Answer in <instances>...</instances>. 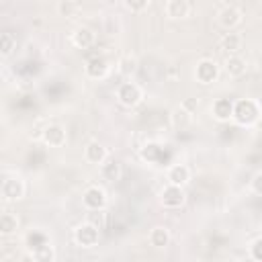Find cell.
Listing matches in <instances>:
<instances>
[{
    "instance_id": "6da1fadb",
    "label": "cell",
    "mask_w": 262,
    "mask_h": 262,
    "mask_svg": "<svg viewBox=\"0 0 262 262\" xmlns=\"http://www.w3.org/2000/svg\"><path fill=\"white\" fill-rule=\"evenodd\" d=\"M27 194V182L20 176H8L0 184V196L4 203H16Z\"/></svg>"
},
{
    "instance_id": "7a4b0ae2",
    "label": "cell",
    "mask_w": 262,
    "mask_h": 262,
    "mask_svg": "<svg viewBox=\"0 0 262 262\" xmlns=\"http://www.w3.org/2000/svg\"><path fill=\"white\" fill-rule=\"evenodd\" d=\"M72 237H74V242H76L80 248H94V246H98V242H100V229H98L96 225L84 221V223H80V225L74 229Z\"/></svg>"
},
{
    "instance_id": "3957f363",
    "label": "cell",
    "mask_w": 262,
    "mask_h": 262,
    "mask_svg": "<svg viewBox=\"0 0 262 262\" xmlns=\"http://www.w3.org/2000/svg\"><path fill=\"white\" fill-rule=\"evenodd\" d=\"M141 98H143V90L135 82H123V84H119V88H117V100H119L121 106L133 108V106H137L141 102Z\"/></svg>"
},
{
    "instance_id": "277c9868",
    "label": "cell",
    "mask_w": 262,
    "mask_h": 262,
    "mask_svg": "<svg viewBox=\"0 0 262 262\" xmlns=\"http://www.w3.org/2000/svg\"><path fill=\"white\" fill-rule=\"evenodd\" d=\"M258 117H260V108H258V102L256 100L246 98V100H237L235 102V106H233V119L239 125H252Z\"/></svg>"
},
{
    "instance_id": "5b68a950",
    "label": "cell",
    "mask_w": 262,
    "mask_h": 262,
    "mask_svg": "<svg viewBox=\"0 0 262 262\" xmlns=\"http://www.w3.org/2000/svg\"><path fill=\"white\" fill-rule=\"evenodd\" d=\"M242 20H244V12L235 4H223L217 12V23L227 31H233L235 27H239Z\"/></svg>"
},
{
    "instance_id": "8992f818",
    "label": "cell",
    "mask_w": 262,
    "mask_h": 262,
    "mask_svg": "<svg viewBox=\"0 0 262 262\" xmlns=\"http://www.w3.org/2000/svg\"><path fill=\"white\" fill-rule=\"evenodd\" d=\"M41 141H43L47 147H63L66 141H68L66 127L59 125V123H49V125H45V129L41 131Z\"/></svg>"
},
{
    "instance_id": "52a82bcc",
    "label": "cell",
    "mask_w": 262,
    "mask_h": 262,
    "mask_svg": "<svg viewBox=\"0 0 262 262\" xmlns=\"http://www.w3.org/2000/svg\"><path fill=\"white\" fill-rule=\"evenodd\" d=\"M194 78H196V82L203 84V86L213 84V82L219 78V66H217L213 59L205 57V59L196 61V66H194Z\"/></svg>"
},
{
    "instance_id": "ba28073f",
    "label": "cell",
    "mask_w": 262,
    "mask_h": 262,
    "mask_svg": "<svg viewBox=\"0 0 262 262\" xmlns=\"http://www.w3.org/2000/svg\"><path fill=\"white\" fill-rule=\"evenodd\" d=\"M160 203H162L164 209H180V207L186 203V192H184V188H180V186L168 184V186H164L162 192H160Z\"/></svg>"
},
{
    "instance_id": "9c48e42d",
    "label": "cell",
    "mask_w": 262,
    "mask_h": 262,
    "mask_svg": "<svg viewBox=\"0 0 262 262\" xmlns=\"http://www.w3.org/2000/svg\"><path fill=\"white\" fill-rule=\"evenodd\" d=\"M82 205L86 211H100L106 205V192L100 186H88L82 194Z\"/></svg>"
},
{
    "instance_id": "30bf717a",
    "label": "cell",
    "mask_w": 262,
    "mask_h": 262,
    "mask_svg": "<svg viewBox=\"0 0 262 262\" xmlns=\"http://www.w3.org/2000/svg\"><path fill=\"white\" fill-rule=\"evenodd\" d=\"M84 160H86L88 164H92V166H102V164L108 160V151H106V147H104L100 141L92 139V141H88L86 147H84Z\"/></svg>"
},
{
    "instance_id": "8fae6325",
    "label": "cell",
    "mask_w": 262,
    "mask_h": 262,
    "mask_svg": "<svg viewBox=\"0 0 262 262\" xmlns=\"http://www.w3.org/2000/svg\"><path fill=\"white\" fill-rule=\"evenodd\" d=\"M192 10V4L188 0H168L164 4V14L172 20H182L190 14Z\"/></svg>"
},
{
    "instance_id": "7c38bea8",
    "label": "cell",
    "mask_w": 262,
    "mask_h": 262,
    "mask_svg": "<svg viewBox=\"0 0 262 262\" xmlns=\"http://www.w3.org/2000/svg\"><path fill=\"white\" fill-rule=\"evenodd\" d=\"M166 180H168V184H172V186L184 188V186L190 182V168H188L186 164H174V166L168 168Z\"/></svg>"
},
{
    "instance_id": "4fadbf2b",
    "label": "cell",
    "mask_w": 262,
    "mask_h": 262,
    "mask_svg": "<svg viewBox=\"0 0 262 262\" xmlns=\"http://www.w3.org/2000/svg\"><path fill=\"white\" fill-rule=\"evenodd\" d=\"M84 74L90 80H102V78H106L108 76V63H106V59L100 57V55L90 57L86 61V66H84Z\"/></svg>"
},
{
    "instance_id": "5bb4252c",
    "label": "cell",
    "mask_w": 262,
    "mask_h": 262,
    "mask_svg": "<svg viewBox=\"0 0 262 262\" xmlns=\"http://www.w3.org/2000/svg\"><path fill=\"white\" fill-rule=\"evenodd\" d=\"M72 43H74V47H78V49H90L94 43H96V33L90 29V27H78V29H74V33H72Z\"/></svg>"
},
{
    "instance_id": "9a60e30c",
    "label": "cell",
    "mask_w": 262,
    "mask_h": 262,
    "mask_svg": "<svg viewBox=\"0 0 262 262\" xmlns=\"http://www.w3.org/2000/svg\"><path fill=\"white\" fill-rule=\"evenodd\" d=\"M242 45H244L242 35H239V33H233V31L225 33V35L219 39V49L225 51L227 55H239Z\"/></svg>"
},
{
    "instance_id": "2e32d148",
    "label": "cell",
    "mask_w": 262,
    "mask_h": 262,
    "mask_svg": "<svg viewBox=\"0 0 262 262\" xmlns=\"http://www.w3.org/2000/svg\"><path fill=\"white\" fill-rule=\"evenodd\" d=\"M233 106L235 102L229 100V98H217L213 100V106H211V113L217 121H229L233 119Z\"/></svg>"
},
{
    "instance_id": "e0dca14e",
    "label": "cell",
    "mask_w": 262,
    "mask_h": 262,
    "mask_svg": "<svg viewBox=\"0 0 262 262\" xmlns=\"http://www.w3.org/2000/svg\"><path fill=\"white\" fill-rule=\"evenodd\" d=\"M190 123H192V113H188L182 104H178V106H174V108L170 111V125H172L174 129H178V131L188 129Z\"/></svg>"
},
{
    "instance_id": "ac0fdd59",
    "label": "cell",
    "mask_w": 262,
    "mask_h": 262,
    "mask_svg": "<svg viewBox=\"0 0 262 262\" xmlns=\"http://www.w3.org/2000/svg\"><path fill=\"white\" fill-rule=\"evenodd\" d=\"M223 66H225V72H227L229 78H242L248 70V63L242 55H227Z\"/></svg>"
},
{
    "instance_id": "d6986e66",
    "label": "cell",
    "mask_w": 262,
    "mask_h": 262,
    "mask_svg": "<svg viewBox=\"0 0 262 262\" xmlns=\"http://www.w3.org/2000/svg\"><path fill=\"white\" fill-rule=\"evenodd\" d=\"M147 239H149V244H151L154 248H160V250H162V248L170 246L172 235H170V229H168V227H164V225H156V227L149 229Z\"/></svg>"
},
{
    "instance_id": "ffe728a7",
    "label": "cell",
    "mask_w": 262,
    "mask_h": 262,
    "mask_svg": "<svg viewBox=\"0 0 262 262\" xmlns=\"http://www.w3.org/2000/svg\"><path fill=\"white\" fill-rule=\"evenodd\" d=\"M100 174H102L104 180L117 182V180H121V176H123V164H121L119 160H106V162L100 166Z\"/></svg>"
},
{
    "instance_id": "44dd1931",
    "label": "cell",
    "mask_w": 262,
    "mask_h": 262,
    "mask_svg": "<svg viewBox=\"0 0 262 262\" xmlns=\"http://www.w3.org/2000/svg\"><path fill=\"white\" fill-rule=\"evenodd\" d=\"M137 57L135 55H131V53H127V55H121L119 57V61H117V72L121 74V76H125V78H131L135 72H137Z\"/></svg>"
},
{
    "instance_id": "7402d4cb",
    "label": "cell",
    "mask_w": 262,
    "mask_h": 262,
    "mask_svg": "<svg viewBox=\"0 0 262 262\" xmlns=\"http://www.w3.org/2000/svg\"><path fill=\"white\" fill-rule=\"evenodd\" d=\"M18 225H20L18 215H14V213H10V211H6V213L0 215V233H2V235L8 237V235L16 233Z\"/></svg>"
},
{
    "instance_id": "603a6c76",
    "label": "cell",
    "mask_w": 262,
    "mask_h": 262,
    "mask_svg": "<svg viewBox=\"0 0 262 262\" xmlns=\"http://www.w3.org/2000/svg\"><path fill=\"white\" fill-rule=\"evenodd\" d=\"M16 49V37L10 31H4L0 35V55L2 57H10Z\"/></svg>"
},
{
    "instance_id": "cb8c5ba5",
    "label": "cell",
    "mask_w": 262,
    "mask_h": 262,
    "mask_svg": "<svg viewBox=\"0 0 262 262\" xmlns=\"http://www.w3.org/2000/svg\"><path fill=\"white\" fill-rule=\"evenodd\" d=\"M55 10L59 12V16L72 18V16H76V12L80 10V4L74 2V0H59V2L55 4Z\"/></svg>"
},
{
    "instance_id": "d4e9b609",
    "label": "cell",
    "mask_w": 262,
    "mask_h": 262,
    "mask_svg": "<svg viewBox=\"0 0 262 262\" xmlns=\"http://www.w3.org/2000/svg\"><path fill=\"white\" fill-rule=\"evenodd\" d=\"M31 254L35 256L37 262H53V260H55V250H53L51 244H43V246H39L37 250H33Z\"/></svg>"
},
{
    "instance_id": "484cf974",
    "label": "cell",
    "mask_w": 262,
    "mask_h": 262,
    "mask_svg": "<svg viewBox=\"0 0 262 262\" xmlns=\"http://www.w3.org/2000/svg\"><path fill=\"white\" fill-rule=\"evenodd\" d=\"M86 221L92 223V225H96L98 229H102L106 225V211L104 209H100V211H88Z\"/></svg>"
},
{
    "instance_id": "4316f807",
    "label": "cell",
    "mask_w": 262,
    "mask_h": 262,
    "mask_svg": "<svg viewBox=\"0 0 262 262\" xmlns=\"http://www.w3.org/2000/svg\"><path fill=\"white\" fill-rule=\"evenodd\" d=\"M27 244H29V252H33V250H37L39 246L49 244V242H47L45 233H41V231H33V233L27 235Z\"/></svg>"
},
{
    "instance_id": "83f0119b",
    "label": "cell",
    "mask_w": 262,
    "mask_h": 262,
    "mask_svg": "<svg viewBox=\"0 0 262 262\" xmlns=\"http://www.w3.org/2000/svg\"><path fill=\"white\" fill-rule=\"evenodd\" d=\"M123 6L131 12H143L149 8V0H125Z\"/></svg>"
},
{
    "instance_id": "f1b7e54d",
    "label": "cell",
    "mask_w": 262,
    "mask_h": 262,
    "mask_svg": "<svg viewBox=\"0 0 262 262\" xmlns=\"http://www.w3.org/2000/svg\"><path fill=\"white\" fill-rule=\"evenodd\" d=\"M250 188H252V192H254V194L262 196V172H258V174L250 180Z\"/></svg>"
},
{
    "instance_id": "f546056e",
    "label": "cell",
    "mask_w": 262,
    "mask_h": 262,
    "mask_svg": "<svg viewBox=\"0 0 262 262\" xmlns=\"http://www.w3.org/2000/svg\"><path fill=\"white\" fill-rule=\"evenodd\" d=\"M252 258L262 262V237H258L254 244H252Z\"/></svg>"
},
{
    "instance_id": "4dcf8cb0",
    "label": "cell",
    "mask_w": 262,
    "mask_h": 262,
    "mask_svg": "<svg viewBox=\"0 0 262 262\" xmlns=\"http://www.w3.org/2000/svg\"><path fill=\"white\" fill-rule=\"evenodd\" d=\"M182 106H184L188 113H194V108L199 106V102H196V100H192V98H186V100L182 102Z\"/></svg>"
},
{
    "instance_id": "1f68e13d",
    "label": "cell",
    "mask_w": 262,
    "mask_h": 262,
    "mask_svg": "<svg viewBox=\"0 0 262 262\" xmlns=\"http://www.w3.org/2000/svg\"><path fill=\"white\" fill-rule=\"evenodd\" d=\"M18 262H37V260H35V256H33L31 252H25V254L18 258Z\"/></svg>"
}]
</instances>
